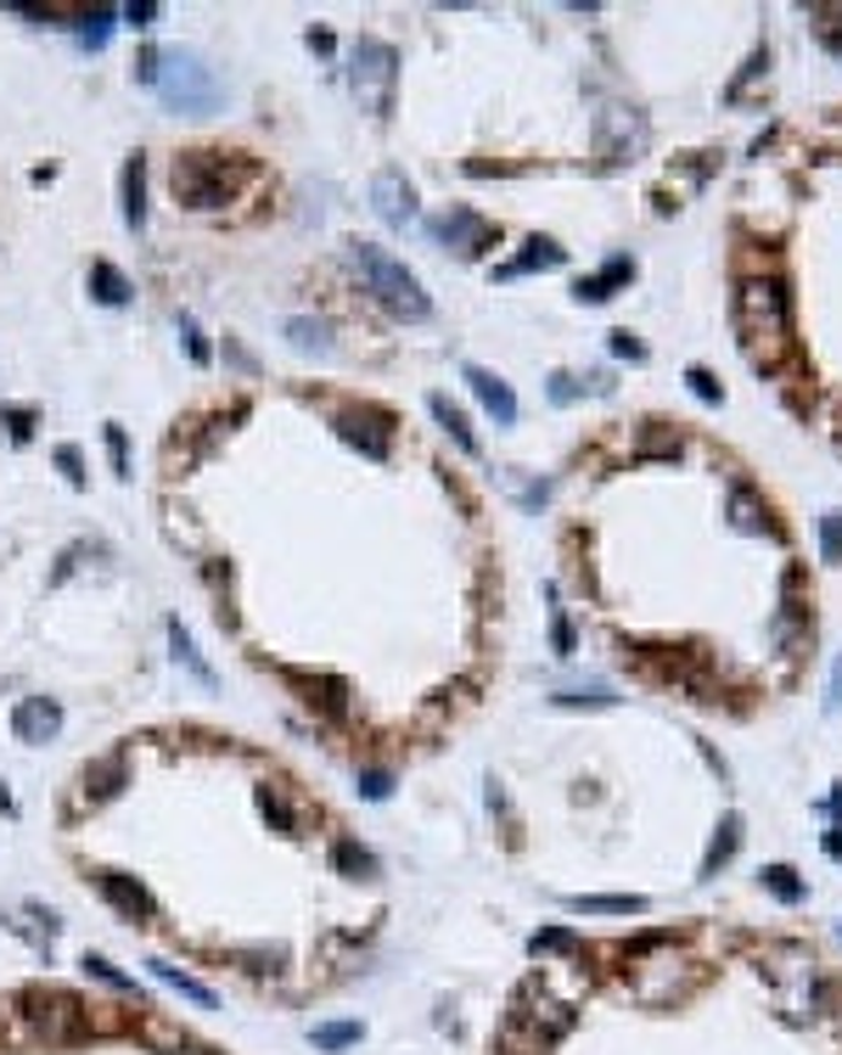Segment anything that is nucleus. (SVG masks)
<instances>
[{
  "label": "nucleus",
  "instance_id": "f257e3e1",
  "mask_svg": "<svg viewBox=\"0 0 842 1055\" xmlns=\"http://www.w3.org/2000/svg\"><path fill=\"white\" fill-rule=\"evenodd\" d=\"M736 332L753 365H780L792 354V298L780 281H742L736 292Z\"/></svg>",
  "mask_w": 842,
  "mask_h": 1055
},
{
  "label": "nucleus",
  "instance_id": "f03ea898",
  "mask_svg": "<svg viewBox=\"0 0 842 1055\" xmlns=\"http://www.w3.org/2000/svg\"><path fill=\"white\" fill-rule=\"evenodd\" d=\"M253 180V163L242 152H180L169 163V192L174 203H186L197 214L208 208H225L242 185Z\"/></svg>",
  "mask_w": 842,
  "mask_h": 1055
},
{
  "label": "nucleus",
  "instance_id": "7ed1b4c3",
  "mask_svg": "<svg viewBox=\"0 0 842 1055\" xmlns=\"http://www.w3.org/2000/svg\"><path fill=\"white\" fill-rule=\"evenodd\" d=\"M354 270H359L366 292L388 309L393 321H428V315H433V303H428V292H421V281H415L393 254H382V247L359 241V247H354Z\"/></svg>",
  "mask_w": 842,
  "mask_h": 1055
},
{
  "label": "nucleus",
  "instance_id": "20e7f679",
  "mask_svg": "<svg viewBox=\"0 0 842 1055\" xmlns=\"http://www.w3.org/2000/svg\"><path fill=\"white\" fill-rule=\"evenodd\" d=\"M152 90L163 96V107L174 112H192V118H208L219 107V79L203 68L192 51H158V79Z\"/></svg>",
  "mask_w": 842,
  "mask_h": 1055
},
{
  "label": "nucleus",
  "instance_id": "39448f33",
  "mask_svg": "<svg viewBox=\"0 0 842 1055\" xmlns=\"http://www.w3.org/2000/svg\"><path fill=\"white\" fill-rule=\"evenodd\" d=\"M393 74H399V56H393L388 40H371V34H366V40L354 45L348 85H354V96H359V107H366V112H377V118L393 112Z\"/></svg>",
  "mask_w": 842,
  "mask_h": 1055
},
{
  "label": "nucleus",
  "instance_id": "423d86ee",
  "mask_svg": "<svg viewBox=\"0 0 842 1055\" xmlns=\"http://www.w3.org/2000/svg\"><path fill=\"white\" fill-rule=\"evenodd\" d=\"M23 1011H29V1027H34L45 1044H74V1038H85V1027H90V1011H85L74 994H63V988H29Z\"/></svg>",
  "mask_w": 842,
  "mask_h": 1055
},
{
  "label": "nucleus",
  "instance_id": "0eeeda50",
  "mask_svg": "<svg viewBox=\"0 0 842 1055\" xmlns=\"http://www.w3.org/2000/svg\"><path fill=\"white\" fill-rule=\"evenodd\" d=\"M332 427H337V439L354 444L366 461H388V450H393V416L377 405H348L332 416Z\"/></svg>",
  "mask_w": 842,
  "mask_h": 1055
},
{
  "label": "nucleus",
  "instance_id": "6e6552de",
  "mask_svg": "<svg viewBox=\"0 0 842 1055\" xmlns=\"http://www.w3.org/2000/svg\"><path fill=\"white\" fill-rule=\"evenodd\" d=\"M428 236H433L439 247H455L461 259H477L484 247L500 241V225H489L484 214H472V208H450V214L428 219Z\"/></svg>",
  "mask_w": 842,
  "mask_h": 1055
},
{
  "label": "nucleus",
  "instance_id": "1a4fd4ad",
  "mask_svg": "<svg viewBox=\"0 0 842 1055\" xmlns=\"http://www.w3.org/2000/svg\"><path fill=\"white\" fill-rule=\"evenodd\" d=\"M646 147V118L640 112H624V107H607L595 118V152L601 163H624L629 152Z\"/></svg>",
  "mask_w": 842,
  "mask_h": 1055
},
{
  "label": "nucleus",
  "instance_id": "9d476101",
  "mask_svg": "<svg viewBox=\"0 0 842 1055\" xmlns=\"http://www.w3.org/2000/svg\"><path fill=\"white\" fill-rule=\"evenodd\" d=\"M287 686L304 697V708H315L321 719H348V686L326 668H287Z\"/></svg>",
  "mask_w": 842,
  "mask_h": 1055
},
{
  "label": "nucleus",
  "instance_id": "9b49d317",
  "mask_svg": "<svg viewBox=\"0 0 842 1055\" xmlns=\"http://www.w3.org/2000/svg\"><path fill=\"white\" fill-rule=\"evenodd\" d=\"M90 882H96V893H101L118 915H125V921H152V915H158V898H152L136 876H125V871H96Z\"/></svg>",
  "mask_w": 842,
  "mask_h": 1055
},
{
  "label": "nucleus",
  "instance_id": "f8f14e48",
  "mask_svg": "<svg viewBox=\"0 0 842 1055\" xmlns=\"http://www.w3.org/2000/svg\"><path fill=\"white\" fill-rule=\"evenodd\" d=\"M371 208L382 225H410L415 219V185L404 180V169H382L371 180Z\"/></svg>",
  "mask_w": 842,
  "mask_h": 1055
},
{
  "label": "nucleus",
  "instance_id": "ddd939ff",
  "mask_svg": "<svg viewBox=\"0 0 842 1055\" xmlns=\"http://www.w3.org/2000/svg\"><path fill=\"white\" fill-rule=\"evenodd\" d=\"M56 730H63V708H56L51 697H23L12 708V735L29 741V747H40V741H51Z\"/></svg>",
  "mask_w": 842,
  "mask_h": 1055
},
{
  "label": "nucleus",
  "instance_id": "4468645a",
  "mask_svg": "<svg viewBox=\"0 0 842 1055\" xmlns=\"http://www.w3.org/2000/svg\"><path fill=\"white\" fill-rule=\"evenodd\" d=\"M466 383H472V394L484 399V410L500 421V427H511L517 421V394L495 377V370H484V365H466Z\"/></svg>",
  "mask_w": 842,
  "mask_h": 1055
},
{
  "label": "nucleus",
  "instance_id": "2eb2a0df",
  "mask_svg": "<svg viewBox=\"0 0 842 1055\" xmlns=\"http://www.w3.org/2000/svg\"><path fill=\"white\" fill-rule=\"evenodd\" d=\"M118 197H125V225L147 230V158H125V174H118Z\"/></svg>",
  "mask_w": 842,
  "mask_h": 1055
},
{
  "label": "nucleus",
  "instance_id": "dca6fc26",
  "mask_svg": "<svg viewBox=\"0 0 842 1055\" xmlns=\"http://www.w3.org/2000/svg\"><path fill=\"white\" fill-rule=\"evenodd\" d=\"M522 247H528V254H517L511 265H500V270H495L500 281H517V276H533V270H557V265L568 259V254H562V247H557L551 236H528Z\"/></svg>",
  "mask_w": 842,
  "mask_h": 1055
},
{
  "label": "nucleus",
  "instance_id": "f3484780",
  "mask_svg": "<svg viewBox=\"0 0 842 1055\" xmlns=\"http://www.w3.org/2000/svg\"><path fill=\"white\" fill-rule=\"evenodd\" d=\"M90 298H96V303H107V309H125V303L136 298V287H130V276L118 270V265L96 259V265H90Z\"/></svg>",
  "mask_w": 842,
  "mask_h": 1055
},
{
  "label": "nucleus",
  "instance_id": "a211bd4d",
  "mask_svg": "<svg viewBox=\"0 0 842 1055\" xmlns=\"http://www.w3.org/2000/svg\"><path fill=\"white\" fill-rule=\"evenodd\" d=\"M629 276H635V259L618 254V259H607V270H601V276H584V281L573 287V298H579V303H607L613 287H624Z\"/></svg>",
  "mask_w": 842,
  "mask_h": 1055
},
{
  "label": "nucleus",
  "instance_id": "6ab92c4d",
  "mask_svg": "<svg viewBox=\"0 0 842 1055\" xmlns=\"http://www.w3.org/2000/svg\"><path fill=\"white\" fill-rule=\"evenodd\" d=\"M130 781V758L125 753H107V758H96V764H85V797H112L118 786Z\"/></svg>",
  "mask_w": 842,
  "mask_h": 1055
},
{
  "label": "nucleus",
  "instance_id": "aec40b11",
  "mask_svg": "<svg viewBox=\"0 0 842 1055\" xmlns=\"http://www.w3.org/2000/svg\"><path fill=\"white\" fill-rule=\"evenodd\" d=\"M428 410H433V421L450 432V439H455L466 455H477V439H472V427H466V410H461L450 394H433V399H428Z\"/></svg>",
  "mask_w": 842,
  "mask_h": 1055
},
{
  "label": "nucleus",
  "instance_id": "412c9836",
  "mask_svg": "<svg viewBox=\"0 0 842 1055\" xmlns=\"http://www.w3.org/2000/svg\"><path fill=\"white\" fill-rule=\"evenodd\" d=\"M152 977L163 982V988H174V994H186L192 1005H203V1011H214L219 1000H214V988H203L197 977H186L180 966H169V960H152Z\"/></svg>",
  "mask_w": 842,
  "mask_h": 1055
},
{
  "label": "nucleus",
  "instance_id": "4be33fe9",
  "mask_svg": "<svg viewBox=\"0 0 842 1055\" xmlns=\"http://www.w3.org/2000/svg\"><path fill=\"white\" fill-rule=\"evenodd\" d=\"M287 343L298 354H332V326L326 321H310V315H292L287 321Z\"/></svg>",
  "mask_w": 842,
  "mask_h": 1055
},
{
  "label": "nucleus",
  "instance_id": "5701e85b",
  "mask_svg": "<svg viewBox=\"0 0 842 1055\" xmlns=\"http://www.w3.org/2000/svg\"><path fill=\"white\" fill-rule=\"evenodd\" d=\"M169 646H174V663H186L203 686H214V668L203 663V652H197V640H192V629L180 624V617H169Z\"/></svg>",
  "mask_w": 842,
  "mask_h": 1055
},
{
  "label": "nucleus",
  "instance_id": "b1692460",
  "mask_svg": "<svg viewBox=\"0 0 842 1055\" xmlns=\"http://www.w3.org/2000/svg\"><path fill=\"white\" fill-rule=\"evenodd\" d=\"M736 848H742V820L725 815V826H719V837H713V848H708V859H702V876H719V871H725Z\"/></svg>",
  "mask_w": 842,
  "mask_h": 1055
},
{
  "label": "nucleus",
  "instance_id": "393cba45",
  "mask_svg": "<svg viewBox=\"0 0 842 1055\" xmlns=\"http://www.w3.org/2000/svg\"><path fill=\"white\" fill-rule=\"evenodd\" d=\"M332 864H337L343 876H359V882H371V876H377V853H371V848H359V842H348V837L332 848Z\"/></svg>",
  "mask_w": 842,
  "mask_h": 1055
},
{
  "label": "nucleus",
  "instance_id": "a878e982",
  "mask_svg": "<svg viewBox=\"0 0 842 1055\" xmlns=\"http://www.w3.org/2000/svg\"><path fill=\"white\" fill-rule=\"evenodd\" d=\"M259 815H265V820H270V831H281V837H292V831H298L292 803H287V797H281V786H270V781L259 786Z\"/></svg>",
  "mask_w": 842,
  "mask_h": 1055
},
{
  "label": "nucleus",
  "instance_id": "bb28decb",
  "mask_svg": "<svg viewBox=\"0 0 842 1055\" xmlns=\"http://www.w3.org/2000/svg\"><path fill=\"white\" fill-rule=\"evenodd\" d=\"M731 517H736L742 534H764L769 528V512L753 500V488H731Z\"/></svg>",
  "mask_w": 842,
  "mask_h": 1055
},
{
  "label": "nucleus",
  "instance_id": "cd10ccee",
  "mask_svg": "<svg viewBox=\"0 0 842 1055\" xmlns=\"http://www.w3.org/2000/svg\"><path fill=\"white\" fill-rule=\"evenodd\" d=\"M764 887L780 898V904H803V882H798V871H792V864H764Z\"/></svg>",
  "mask_w": 842,
  "mask_h": 1055
},
{
  "label": "nucleus",
  "instance_id": "c85d7f7f",
  "mask_svg": "<svg viewBox=\"0 0 842 1055\" xmlns=\"http://www.w3.org/2000/svg\"><path fill=\"white\" fill-rule=\"evenodd\" d=\"M568 909H579V915H640L646 898H635V893L629 898H584L579 893V898H568Z\"/></svg>",
  "mask_w": 842,
  "mask_h": 1055
},
{
  "label": "nucleus",
  "instance_id": "c756f323",
  "mask_svg": "<svg viewBox=\"0 0 842 1055\" xmlns=\"http://www.w3.org/2000/svg\"><path fill=\"white\" fill-rule=\"evenodd\" d=\"M551 702L557 708H618L613 686H573V691H557Z\"/></svg>",
  "mask_w": 842,
  "mask_h": 1055
},
{
  "label": "nucleus",
  "instance_id": "7c9ffc66",
  "mask_svg": "<svg viewBox=\"0 0 842 1055\" xmlns=\"http://www.w3.org/2000/svg\"><path fill=\"white\" fill-rule=\"evenodd\" d=\"M359 1033H366L359 1022H321L310 1038H315V1049H348V1044H359Z\"/></svg>",
  "mask_w": 842,
  "mask_h": 1055
},
{
  "label": "nucleus",
  "instance_id": "2f4dec72",
  "mask_svg": "<svg viewBox=\"0 0 842 1055\" xmlns=\"http://www.w3.org/2000/svg\"><path fill=\"white\" fill-rule=\"evenodd\" d=\"M528 949H533V955H573L579 938L568 933V926H546V933H533V938H528Z\"/></svg>",
  "mask_w": 842,
  "mask_h": 1055
},
{
  "label": "nucleus",
  "instance_id": "473e14b6",
  "mask_svg": "<svg viewBox=\"0 0 842 1055\" xmlns=\"http://www.w3.org/2000/svg\"><path fill=\"white\" fill-rule=\"evenodd\" d=\"M101 439H107V461H112V472H118V477H130V439H125V427L107 421V427H101Z\"/></svg>",
  "mask_w": 842,
  "mask_h": 1055
},
{
  "label": "nucleus",
  "instance_id": "72a5a7b5",
  "mask_svg": "<svg viewBox=\"0 0 842 1055\" xmlns=\"http://www.w3.org/2000/svg\"><path fill=\"white\" fill-rule=\"evenodd\" d=\"M85 971L101 977L107 988H118V994H136V977H125V971H118L112 960H101V955H85Z\"/></svg>",
  "mask_w": 842,
  "mask_h": 1055
},
{
  "label": "nucleus",
  "instance_id": "f704fd0d",
  "mask_svg": "<svg viewBox=\"0 0 842 1055\" xmlns=\"http://www.w3.org/2000/svg\"><path fill=\"white\" fill-rule=\"evenodd\" d=\"M112 18H118V12H85V18H79V23H85L79 40H85L90 51H101V45L112 40Z\"/></svg>",
  "mask_w": 842,
  "mask_h": 1055
},
{
  "label": "nucleus",
  "instance_id": "c9c22d12",
  "mask_svg": "<svg viewBox=\"0 0 842 1055\" xmlns=\"http://www.w3.org/2000/svg\"><path fill=\"white\" fill-rule=\"evenodd\" d=\"M820 556L825 562H842V512L820 517Z\"/></svg>",
  "mask_w": 842,
  "mask_h": 1055
},
{
  "label": "nucleus",
  "instance_id": "e433bc0d",
  "mask_svg": "<svg viewBox=\"0 0 842 1055\" xmlns=\"http://www.w3.org/2000/svg\"><path fill=\"white\" fill-rule=\"evenodd\" d=\"M0 421H7V432H12L18 444L34 439V410H29V405H7V410H0Z\"/></svg>",
  "mask_w": 842,
  "mask_h": 1055
},
{
  "label": "nucleus",
  "instance_id": "4c0bfd02",
  "mask_svg": "<svg viewBox=\"0 0 842 1055\" xmlns=\"http://www.w3.org/2000/svg\"><path fill=\"white\" fill-rule=\"evenodd\" d=\"M56 472H63L74 488H85V455H79V444H56Z\"/></svg>",
  "mask_w": 842,
  "mask_h": 1055
},
{
  "label": "nucleus",
  "instance_id": "58836bf2",
  "mask_svg": "<svg viewBox=\"0 0 842 1055\" xmlns=\"http://www.w3.org/2000/svg\"><path fill=\"white\" fill-rule=\"evenodd\" d=\"M354 786H359V797L382 803V797L393 792V775H388V769H359V775H354Z\"/></svg>",
  "mask_w": 842,
  "mask_h": 1055
},
{
  "label": "nucleus",
  "instance_id": "ea45409f",
  "mask_svg": "<svg viewBox=\"0 0 842 1055\" xmlns=\"http://www.w3.org/2000/svg\"><path fill=\"white\" fill-rule=\"evenodd\" d=\"M180 337H186V354H192L197 365H208V359H214V348H208V337L197 332V321H192V315H180Z\"/></svg>",
  "mask_w": 842,
  "mask_h": 1055
},
{
  "label": "nucleus",
  "instance_id": "a19ab883",
  "mask_svg": "<svg viewBox=\"0 0 842 1055\" xmlns=\"http://www.w3.org/2000/svg\"><path fill=\"white\" fill-rule=\"evenodd\" d=\"M686 383H691V394H697L702 405H719V399H725V394H719V383L708 377V370H702V365H691V370H686Z\"/></svg>",
  "mask_w": 842,
  "mask_h": 1055
},
{
  "label": "nucleus",
  "instance_id": "79ce46f5",
  "mask_svg": "<svg viewBox=\"0 0 842 1055\" xmlns=\"http://www.w3.org/2000/svg\"><path fill=\"white\" fill-rule=\"evenodd\" d=\"M584 388H579V377H568V370H557L551 377V405H573Z\"/></svg>",
  "mask_w": 842,
  "mask_h": 1055
},
{
  "label": "nucleus",
  "instance_id": "37998d69",
  "mask_svg": "<svg viewBox=\"0 0 842 1055\" xmlns=\"http://www.w3.org/2000/svg\"><path fill=\"white\" fill-rule=\"evenodd\" d=\"M236 960H248V971H276L281 949H236Z\"/></svg>",
  "mask_w": 842,
  "mask_h": 1055
},
{
  "label": "nucleus",
  "instance_id": "c03bdc74",
  "mask_svg": "<svg viewBox=\"0 0 842 1055\" xmlns=\"http://www.w3.org/2000/svg\"><path fill=\"white\" fill-rule=\"evenodd\" d=\"M118 18H125L130 29H147V23L158 18V0H130V7H125V12H118Z\"/></svg>",
  "mask_w": 842,
  "mask_h": 1055
},
{
  "label": "nucleus",
  "instance_id": "a18cd8bd",
  "mask_svg": "<svg viewBox=\"0 0 842 1055\" xmlns=\"http://www.w3.org/2000/svg\"><path fill=\"white\" fill-rule=\"evenodd\" d=\"M551 646H557V657H573V624H568L562 612L551 617Z\"/></svg>",
  "mask_w": 842,
  "mask_h": 1055
},
{
  "label": "nucleus",
  "instance_id": "49530a36",
  "mask_svg": "<svg viewBox=\"0 0 842 1055\" xmlns=\"http://www.w3.org/2000/svg\"><path fill=\"white\" fill-rule=\"evenodd\" d=\"M225 359H230L236 370H248V377H253V370H259V365H253V354H248L242 343H230V337H225Z\"/></svg>",
  "mask_w": 842,
  "mask_h": 1055
},
{
  "label": "nucleus",
  "instance_id": "de8ad7c7",
  "mask_svg": "<svg viewBox=\"0 0 842 1055\" xmlns=\"http://www.w3.org/2000/svg\"><path fill=\"white\" fill-rule=\"evenodd\" d=\"M136 79H141V85H152V79H158V45H147V51H141V62H136Z\"/></svg>",
  "mask_w": 842,
  "mask_h": 1055
},
{
  "label": "nucleus",
  "instance_id": "09e8293b",
  "mask_svg": "<svg viewBox=\"0 0 842 1055\" xmlns=\"http://www.w3.org/2000/svg\"><path fill=\"white\" fill-rule=\"evenodd\" d=\"M613 354H624V359H646V348H640L629 332H613Z\"/></svg>",
  "mask_w": 842,
  "mask_h": 1055
},
{
  "label": "nucleus",
  "instance_id": "8fccbe9b",
  "mask_svg": "<svg viewBox=\"0 0 842 1055\" xmlns=\"http://www.w3.org/2000/svg\"><path fill=\"white\" fill-rule=\"evenodd\" d=\"M825 853H831V859L842 864V831H825Z\"/></svg>",
  "mask_w": 842,
  "mask_h": 1055
},
{
  "label": "nucleus",
  "instance_id": "3c124183",
  "mask_svg": "<svg viewBox=\"0 0 842 1055\" xmlns=\"http://www.w3.org/2000/svg\"><path fill=\"white\" fill-rule=\"evenodd\" d=\"M169 1055H214V1049H203V1044H186V1038H180V1044H174Z\"/></svg>",
  "mask_w": 842,
  "mask_h": 1055
},
{
  "label": "nucleus",
  "instance_id": "603ef678",
  "mask_svg": "<svg viewBox=\"0 0 842 1055\" xmlns=\"http://www.w3.org/2000/svg\"><path fill=\"white\" fill-rule=\"evenodd\" d=\"M0 809H7V815H12V792H7V781H0Z\"/></svg>",
  "mask_w": 842,
  "mask_h": 1055
},
{
  "label": "nucleus",
  "instance_id": "864d4df0",
  "mask_svg": "<svg viewBox=\"0 0 842 1055\" xmlns=\"http://www.w3.org/2000/svg\"><path fill=\"white\" fill-rule=\"evenodd\" d=\"M831 815H836V820H842V786H836V792H831Z\"/></svg>",
  "mask_w": 842,
  "mask_h": 1055
}]
</instances>
